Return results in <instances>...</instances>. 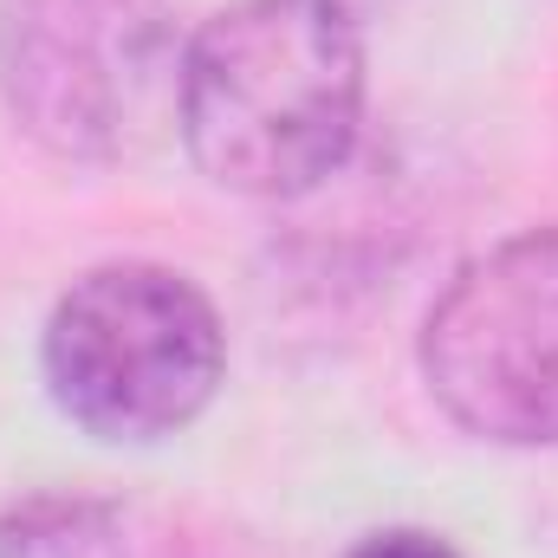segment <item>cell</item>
Returning <instances> with one entry per match:
<instances>
[{
  "label": "cell",
  "instance_id": "8992f818",
  "mask_svg": "<svg viewBox=\"0 0 558 558\" xmlns=\"http://www.w3.org/2000/svg\"><path fill=\"white\" fill-rule=\"evenodd\" d=\"M344 558H461L441 533H422V526H390V533H371L357 539Z\"/></svg>",
  "mask_w": 558,
  "mask_h": 558
},
{
  "label": "cell",
  "instance_id": "3957f363",
  "mask_svg": "<svg viewBox=\"0 0 558 558\" xmlns=\"http://www.w3.org/2000/svg\"><path fill=\"white\" fill-rule=\"evenodd\" d=\"M182 52L162 0H0V98L65 162H118L175 111Z\"/></svg>",
  "mask_w": 558,
  "mask_h": 558
},
{
  "label": "cell",
  "instance_id": "5b68a950",
  "mask_svg": "<svg viewBox=\"0 0 558 558\" xmlns=\"http://www.w3.org/2000/svg\"><path fill=\"white\" fill-rule=\"evenodd\" d=\"M0 558H189V546L124 500L33 494L0 513Z\"/></svg>",
  "mask_w": 558,
  "mask_h": 558
},
{
  "label": "cell",
  "instance_id": "7a4b0ae2",
  "mask_svg": "<svg viewBox=\"0 0 558 558\" xmlns=\"http://www.w3.org/2000/svg\"><path fill=\"white\" fill-rule=\"evenodd\" d=\"M52 403L98 441H156L202 416L228 371L215 299L175 267L111 260L65 286L46 318Z\"/></svg>",
  "mask_w": 558,
  "mask_h": 558
},
{
  "label": "cell",
  "instance_id": "277c9868",
  "mask_svg": "<svg viewBox=\"0 0 558 558\" xmlns=\"http://www.w3.org/2000/svg\"><path fill=\"white\" fill-rule=\"evenodd\" d=\"M441 416L500 448H558V228L474 254L422 318Z\"/></svg>",
  "mask_w": 558,
  "mask_h": 558
},
{
  "label": "cell",
  "instance_id": "6da1fadb",
  "mask_svg": "<svg viewBox=\"0 0 558 558\" xmlns=\"http://www.w3.org/2000/svg\"><path fill=\"white\" fill-rule=\"evenodd\" d=\"M364 124V33L344 0H234L182 46L175 131L228 189L286 202L344 169Z\"/></svg>",
  "mask_w": 558,
  "mask_h": 558
}]
</instances>
